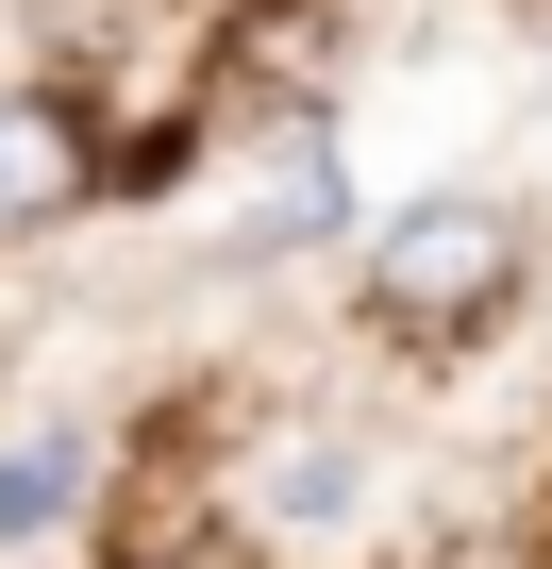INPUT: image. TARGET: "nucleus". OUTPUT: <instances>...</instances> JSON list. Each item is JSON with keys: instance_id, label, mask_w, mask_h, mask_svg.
<instances>
[{"instance_id": "1", "label": "nucleus", "mask_w": 552, "mask_h": 569, "mask_svg": "<svg viewBox=\"0 0 552 569\" xmlns=\"http://www.w3.org/2000/svg\"><path fill=\"white\" fill-rule=\"evenodd\" d=\"M519 268H535V234H519L502 201L435 184V201H402V218L352 251V302H369V336H402V352H469V336H502Z\"/></svg>"}, {"instance_id": "2", "label": "nucleus", "mask_w": 552, "mask_h": 569, "mask_svg": "<svg viewBox=\"0 0 552 569\" xmlns=\"http://www.w3.org/2000/svg\"><path fill=\"white\" fill-rule=\"evenodd\" d=\"M101 184H118V151L68 84H0V234H68Z\"/></svg>"}, {"instance_id": "3", "label": "nucleus", "mask_w": 552, "mask_h": 569, "mask_svg": "<svg viewBox=\"0 0 552 569\" xmlns=\"http://www.w3.org/2000/svg\"><path fill=\"white\" fill-rule=\"evenodd\" d=\"M68 486H84V452H68V436L0 452V536H51V519H68Z\"/></svg>"}]
</instances>
